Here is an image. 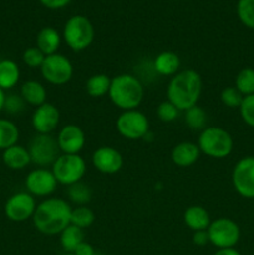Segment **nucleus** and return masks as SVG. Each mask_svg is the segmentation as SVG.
Segmentation results:
<instances>
[{
  "instance_id": "25",
  "label": "nucleus",
  "mask_w": 254,
  "mask_h": 255,
  "mask_svg": "<svg viewBox=\"0 0 254 255\" xmlns=\"http://www.w3.org/2000/svg\"><path fill=\"white\" fill-rule=\"evenodd\" d=\"M20 131L16 125L6 119H0V151L17 144Z\"/></svg>"
},
{
  "instance_id": "39",
  "label": "nucleus",
  "mask_w": 254,
  "mask_h": 255,
  "mask_svg": "<svg viewBox=\"0 0 254 255\" xmlns=\"http://www.w3.org/2000/svg\"><path fill=\"white\" fill-rule=\"evenodd\" d=\"M74 254L75 255H95L96 253H95L94 247H92L90 243H87V242L84 241L76 249H75Z\"/></svg>"
},
{
  "instance_id": "38",
  "label": "nucleus",
  "mask_w": 254,
  "mask_h": 255,
  "mask_svg": "<svg viewBox=\"0 0 254 255\" xmlns=\"http://www.w3.org/2000/svg\"><path fill=\"white\" fill-rule=\"evenodd\" d=\"M45 7L51 10H57V9H62L66 5H69L71 2V0H39Z\"/></svg>"
},
{
  "instance_id": "28",
  "label": "nucleus",
  "mask_w": 254,
  "mask_h": 255,
  "mask_svg": "<svg viewBox=\"0 0 254 255\" xmlns=\"http://www.w3.org/2000/svg\"><path fill=\"white\" fill-rule=\"evenodd\" d=\"M234 87L241 92L243 96L254 94V69L244 67L237 74Z\"/></svg>"
},
{
  "instance_id": "13",
  "label": "nucleus",
  "mask_w": 254,
  "mask_h": 255,
  "mask_svg": "<svg viewBox=\"0 0 254 255\" xmlns=\"http://www.w3.org/2000/svg\"><path fill=\"white\" fill-rule=\"evenodd\" d=\"M57 181L52 171L46 168H36L30 172L25 179L27 192L34 197H47L57 188Z\"/></svg>"
},
{
  "instance_id": "5",
  "label": "nucleus",
  "mask_w": 254,
  "mask_h": 255,
  "mask_svg": "<svg viewBox=\"0 0 254 255\" xmlns=\"http://www.w3.org/2000/svg\"><path fill=\"white\" fill-rule=\"evenodd\" d=\"M94 37L95 30L91 21L82 15H75L70 17L62 31V39L75 52L86 50L92 44Z\"/></svg>"
},
{
  "instance_id": "32",
  "label": "nucleus",
  "mask_w": 254,
  "mask_h": 255,
  "mask_svg": "<svg viewBox=\"0 0 254 255\" xmlns=\"http://www.w3.org/2000/svg\"><path fill=\"white\" fill-rule=\"evenodd\" d=\"M243 95L238 91L234 86L224 87L221 92V101L224 106L229 109H239L243 100Z\"/></svg>"
},
{
  "instance_id": "40",
  "label": "nucleus",
  "mask_w": 254,
  "mask_h": 255,
  "mask_svg": "<svg viewBox=\"0 0 254 255\" xmlns=\"http://www.w3.org/2000/svg\"><path fill=\"white\" fill-rule=\"evenodd\" d=\"M213 255H242V254L234 248H224V249H217V252Z\"/></svg>"
},
{
  "instance_id": "37",
  "label": "nucleus",
  "mask_w": 254,
  "mask_h": 255,
  "mask_svg": "<svg viewBox=\"0 0 254 255\" xmlns=\"http://www.w3.org/2000/svg\"><path fill=\"white\" fill-rule=\"evenodd\" d=\"M192 242H193L194 246H197V247H204L206 244H208L209 238H208V233H207V231L193 232V236H192Z\"/></svg>"
},
{
  "instance_id": "14",
  "label": "nucleus",
  "mask_w": 254,
  "mask_h": 255,
  "mask_svg": "<svg viewBox=\"0 0 254 255\" xmlns=\"http://www.w3.org/2000/svg\"><path fill=\"white\" fill-rule=\"evenodd\" d=\"M60 124V111L55 105L45 102L35 107L31 125L37 134H51Z\"/></svg>"
},
{
  "instance_id": "42",
  "label": "nucleus",
  "mask_w": 254,
  "mask_h": 255,
  "mask_svg": "<svg viewBox=\"0 0 254 255\" xmlns=\"http://www.w3.org/2000/svg\"><path fill=\"white\" fill-rule=\"evenodd\" d=\"M64 255H75L74 253H65Z\"/></svg>"
},
{
  "instance_id": "8",
  "label": "nucleus",
  "mask_w": 254,
  "mask_h": 255,
  "mask_svg": "<svg viewBox=\"0 0 254 255\" xmlns=\"http://www.w3.org/2000/svg\"><path fill=\"white\" fill-rule=\"evenodd\" d=\"M116 129L124 138L137 141L149 133V121L146 115L138 110L122 111L116 120Z\"/></svg>"
},
{
  "instance_id": "18",
  "label": "nucleus",
  "mask_w": 254,
  "mask_h": 255,
  "mask_svg": "<svg viewBox=\"0 0 254 255\" xmlns=\"http://www.w3.org/2000/svg\"><path fill=\"white\" fill-rule=\"evenodd\" d=\"M1 161L4 162L7 168L12 169V171H21L31 163V158H30L27 148L19 146V144H15V146H11L2 151Z\"/></svg>"
},
{
  "instance_id": "26",
  "label": "nucleus",
  "mask_w": 254,
  "mask_h": 255,
  "mask_svg": "<svg viewBox=\"0 0 254 255\" xmlns=\"http://www.w3.org/2000/svg\"><path fill=\"white\" fill-rule=\"evenodd\" d=\"M110 84H111V79L106 74H95L87 79L85 89L89 96L99 99L109 94Z\"/></svg>"
},
{
  "instance_id": "41",
  "label": "nucleus",
  "mask_w": 254,
  "mask_h": 255,
  "mask_svg": "<svg viewBox=\"0 0 254 255\" xmlns=\"http://www.w3.org/2000/svg\"><path fill=\"white\" fill-rule=\"evenodd\" d=\"M5 99H6V95H5L4 90L0 89V112L4 110V104H5Z\"/></svg>"
},
{
  "instance_id": "7",
  "label": "nucleus",
  "mask_w": 254,
  "mask_h": 255,
  "mask_svg": "<svg viewBox=\"0 0 254 255\" xmlns=\"http://www.w3.org/2000/svg\"><path fill=\"white\" fill-rule=\"evenodd\" d=\"M209 243L218 249L234 248L241 239V228L231 218L221 217L211 222L208 229Z\"/></svg>"
},
{
  "instance_id": "31",
  "label": "nucleus",
  "mask_w": 254,
  "mask_h": 255,
  "mask_svg": "<svg viewBox=\"0 0 254 255\" xmlns=\"http://www.w3.org/2000/svg\"><path fill=\"white\" fill-rule=\"evenodd\" d=\"M237 16L244 26L254 30V0H238Z\"/></svg>"
},
{
  "instance_id": "11",
  "label": "nucleus",
  "mask_w": 254,
  "mask_h": 255,
  "mask_svg": "<svg viewBox=\"0 0 254 255\" xmlns=\"http://www.w3.org/2000/svg\"><path fill=\"white\" fill-rule=\"evenodd\" d=\"M232 184L243 198H254V156L239 159L232 171Z\"/></svg>"
},
{
  "instance_id": "24",
  "label": "nucleus",
  "mask_w": 254,
  "mask_h": 255,
  "mask_svg": "<svg viewBox=\"0 0 254 255\" xmlns=\"http://www.w3.org/2000/svg\"><path fill=\"white\" fill-rule=\"evenodd\" d=\"M60 236V244H61L62 249L66 253H74L75 249L84 242V229L79 228V227L74 226V224H69Z\"/></svg>"
},
{
  "instance_id": "29",
  "label": "nucleus",
  "mask_w": 254,
  "mask_h": 255,
  "mask_svg": "<svg viewBox=\"0 0 254 255\" xmlns=\"http://www.w3.org/2000/svg\"><path fill=\"white\" fill-rule=\"evenodd\" d=\"M67 197H69L72 203L77 204V206H85V204L91 201L92 192L87 184L82 183V182H77V183L69 187Z\"/></svg>"
},
{
  "instance_id": "9",
  "label": "nucleus",
  "mask_w": 254,
  "mask_h": 255,
  "mask_svg": "<svg viewBox=\"0 0 254 255\" xmlns=\"http://www.w3.org/2000/svg\"><path fill=\"white\" fill-rule=\"evenodd\" d=\"M40 71L45 81L60 86L67 84L72 79L74 66L65 55L56 52L45 57Z\"/></svg>"
},
{
  "instance_id": "4",
  "label": "nucleus",
  "mask_w": 254,
  "mask_h": 255,
  "mask_svg": "<svg viewBox=\"0 0 254 255\" xmlns=\"http://www.w3.org/2000/svg\"><path fill=\"white\" fill-rule=\"evenodd\" d=\"M233 138L222 127H206L198 136V146L201 153L211 158L222 159L228 157L233 151Z\"/></svg>"
},
{
  "instance_id": "16",
  "label": "nucleus",
  "mask_w": 254,
  "mask_h": 255,
  "mask_svg": "<svg viewBox=\"0 0 254 255\" xmlns=\"http://www.w3.org/2000/svg\"><path fill=\"white\" fill-rule=\"evenodd\" d=\"M92 166L104 174H115L121 171L124 166L122 154L116 148L110 146L99 147L92 153Z\"/></svg>"
},
{
  "instance_id": "23",
  "label": "nucleus",
  "mask_w": 254,
  "mask_h": 255,
  "mask_svg": "<svg viewBox=\"0 0 254 255\" xmlns=\"http://www.w3.org/2000/svg\"><path fill=\"white\" fill-rule=\"evenodd\" d=\"M20 80V67L14 60L4 59L0 61V89L10 90Z\"/></svg>"
},
{
  "instance_id": "17",
  "label": "nucleus",
  "mask_w": 254,
  "mask_h": 255,
  "mask_svg": "<svg viewBox=\"0 0 254 255\" xmlns=\"http://www.w3.org/2000/svg\"><path fill=\"white\" fill-rule=\"evenodd\" d=\"M199 151L197 143L193 142H181V143L176 144L171 152V159L176 166L182 167V168H187L191 167L198 161Z\"/></svg>"
},
{
  "instance_id": "44",
  "label": "nucleus",
  "mask_w": 254,
  "mask_h": 255,
  "mask_svg": "<svg viewBox=\"0 0 254 255\" xmlns=\"http://www.w3.org/2000/svg\"><path fill=\"white\" fill-rule=\"evenodd\" d=\"M177 1H178V0H177Z\"/></svg>"
},
{
  "instance_id": "30",
  "label": "nucleus",
  "mask_w": 254,
  "mask_h": 255,
  "mask_svg": "<svg viewBox=\"0 0 254 255\" xmlns=\"http://www.w3.org/2000/svg\"><path fill=\"white\" fill-rule=\"evenodd\" d=\"M95 222V213L86 206H77L71 211V224L85 229L92 226Z\"/></svg>"
},
{
  "instance_id": "27",
  "label": "nucleus",
  "mask_w": 254,
  "mask_h": 255,
  "mask_svg": "<svg viewBox=\"0 0 254 255\" xmlns=\"http://www.w3.org/2000/svg\"><path fill=\"white\" fill-rule=\"evenodd\" d=\"M207 112L198 105L184 111V122L193 131H203L207 127Z\"/></svg>"
},
{
  "instance_id": "34",
  "label": "nucleus",
  "mask_w": 254,
  "mask_h": 255,
  "mask_svg": "<svg viewBox=\"0 0 254 255\" xmlns=\"http://www.w3.org/2000/svg\"><path fill=\"white\" fill-rule=\"evenodd\" d=\"M178 114L179 110L172 102H169L168 100L161 102L158 107H157V116H158V119L162 122H166V124L173 122L178 117Z\"/></svg>"
},
{
  "instance_id": "3",
  "label": "nucleus",
  "mask_w": 254,
  "mask_h": 255,
  "mask_svg": "<svg viewBox=\"0 0 254 255\" xmlns=\"http://www.w3.org/2000/svg\"><path fill=\"white\" fill-rule=\"evenodd\" d=\"M109 97L112 104L122 111L137 110L144 96L142 82L131 74H120L112 77Z\"/></svg>"
},
{
  "instance_id": "12",
  "label": "nucleus",
  "mask_w": 254,
  "mask_h": 255,
  "mask_svg": "<svg viewBox=\"0 0 254 255\" xmlns=\"http://www.w3.org/2000/svg\"><path fill=\"white\" fill-rule=\"evenodd\" d=\"M36 207L37 204L34 196H31L29 192H19L7 198L4 212L9 221L20 223L32 218Z\"/></svg>"
},
{
  "instance_id": "35",
  "label": "nucleus",
  "mask_w": 254,
  "mask_h": 255,
  "mask_svg": "<svg viewBox=\"0 0 254 255\" xmlns=\"http://www.w3.org/2000/svg\"><path fill=\"white\" fill-rule=\"evenodd\" d=\"M45 57L46 56L36 46L29 47V49H26L22 52V61H24L26 66L31 67V69H37V67L40 69Z\"/></svg>"
},
{
  "instance_id": "19",
  "label": "nucleus",
  "mask_w": 254,
  "mask_h": 255,
  "mask_svg": "<svg viewBox=\"0 0 254 255\" xmlns=\"http://www.w3.org/2000/svg\"><path fill=\"white\" fill-rule=\"evenodd\" d=\"M184 224L191 231H207L211 224V216L208 211L202 206H191L184 211L183 214Z\"/></svg>"
},
{
  "instance_id": "6",
  "label": "nucleus",
  "mask_w": 254,
  "mask_h": 255,
  "mask_svg": "<svg viewBox=\"0 0 254 255\" xmlns=\"http://www.w3.org/2000/svg\"><path fill=\"white\" fill-rule=\"evenodd\" d=\"M86 169V162L80 154H60L51 166L57 183L67 187L81 182Z\"/></svg>"
},
{
  "instance_id": "21",
  "label": "nucleus",
  "mask_w": 254,
  "mask_h": 255,
  "mask_svg": "<svg viewBox=\"0 0 254 255\" xmlns=\"http://www.w3.org/2000/svg\"><path fill=\"white\" fill-rule=\"evenodd\" d=\"M181 60L173 51H162L154 57L153 69L162 76H174L179 71Z\"/></svg>"
},
{
  "instance_id": "10",
  "label": "nucleus",
  "mask_w": 254,
  "mask_h": 255,
  "mask_svg": "<svg viewBox=\"0 0 254 255\" xmlns=\"http://www.w3.org/2000/svg\"><path fill=\"white\" fill-rule=\"evenodd\" d=\"M27 151L32 163L39 166L40 168L52 166L60 156L57 141L51 134H36L32 137Z\"/></svg>"
},
{
  "instance_id": "22",
  "label": "nucleus",
  "mask_w": 254,
  "mask_h": 255,
  "mask_svg": "<svg viewBox=\"0 0 254 255\" xmlns=\"http://www.w3.org/2000/svg\"><path fill=\"white\" fill-rule=\"evenodd\" d=\"M61 44V36L54 27H44L36 36V47L45 55L56 54Z\"/></svg>"
},
{
  "instance_id": "36",
  "label": "nucleus",
  "mask_w": 254,
  "mask_h": 255,
  "mask_svg": "<svg viewBox=\"0 0 254 255\" xmlns=\"http://www.w3.org/2000/svg\"><path fill=\"white\" fill-rule=\"evenodd\" d=\"M25 105H26V102L24 101V99L20 95L11 94L7 95L6 99H5L4 110L10 115H17L24 111Z\"/></svg>"
},
{
  "instance_id": "2",
  "label": "nucleus",
  "mask_w": 254,
  "mask_h": 255,
  "mask_svg": "<svg viewBox=\"0 0 254 255\" xmlns=\"http://www.w3.org/2000/svg\"><path fill=\"white\" fill-rule=\"evenodd\" d=\"M202 77L196 70L186 69L172 76L167 87V100L179 111L196 106L202 94Z\"/></svg>"
},
{
  "instance_id": "1",
  "label": "nucleus",
  "mask_w": 254,
  "mask_h": 255,
  "mask_svg": "<svg viewBox=\"0 0 254 255\" xmlns=\"http://www.w3.org/2000/svg\"><path fill=\"white\" fill-rule=\"evenodd\" d=\"M71 206L65 199L47 198L37 204L32 222L40 233L56 236L71 224Z\"/></svg>"
},
{
  "instance_id": "20",
  "label": "nucleus",
  "mask_w": 254,
  "mask_h": 255,
  "mask_svg": "<svg viewBox=\"0 0 254 255\" xmlns=\"http://www.w3.org/2000/svg\"><path fill=\"white\" fill-rule=\"evenodd\" d=\"M20 96L24 99L27 105L37 107L46 102L47 92L41 82L36 81V80H27L20 89Z\"/></svg>"
},
{
  "instance_id": "33",
  "label": "nucleus",
  "mask_w": 254,
  "mask_h": 255,
  "mask_svg": "<svg viewBox=\"0 0 254 255\" xmlns=\"http://www.w3.org/2000/svg\"><path fill=\"white\" fill-rule=\"evenodd\" d=\"M239 114L244 124L254 128V94L243 97L239 106Z\"/></svg>"
},
{
  "instance_id": "15",
  "label": "nucleus",
  "mask_w": 254,
  "mask_h": 255,
  "mask_svg": "<svg viewBox=\"0 0 254 255\" xmlns=\"http://www.w3.org/2000/svg\"><path fill=\"white\" fill-rule=\"evenodd\" d=\"M57 146L64 154H79L84 149L86 137L82 128L77 125H66L59 131L56 137Z\"/></svg>"
},
{
  "instance_id": "43",
  "label": "nucleus",
  "mask_w": 254,
  "mask_h": 255,
  "mask_svg": "<svg viewBox=\"0 0 254 255\" xmlns=\"http://www.w3.org/2000/svg\"><path fill=\"white\" fill-rule=\"evenodd\" d=\"M0 161H1V153H0Z\"/></svg>"
}]
</instances>
